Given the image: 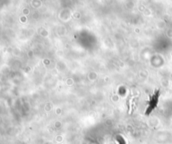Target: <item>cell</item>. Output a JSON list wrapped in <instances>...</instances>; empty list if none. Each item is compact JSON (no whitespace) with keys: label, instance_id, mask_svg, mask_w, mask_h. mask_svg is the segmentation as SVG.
<instances>
[{"label":"cell","instance_id":"6da1fadb","mask_svg":"<svg viewBox=\"0 0 172 144\" xmlns=\"http://www.w3.org/2000/svg\"><path fill=\"white\" fill-rule=\"evenodd\" d=\"M118 140L119 141V144H125V142L122 137H118Z\"/></svg>","mask_w":172,"mask_h":144}]
</instances>
